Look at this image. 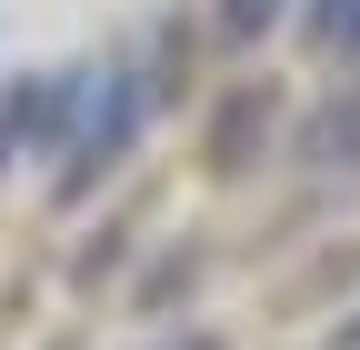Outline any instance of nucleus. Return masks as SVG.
I'll return each instance as SVG.
<instances>
[{"mask_svg": "<svg viewBox=\"0 0 360 350\" xmlns=\"http://www.w3.org/2000/svg\"><path fill=\"white\" fill-rule=\"evenodd\" d=\"M350 340H360V330H350Z\"/></svg>", "mask_w": 360, "mask_h": 350, "instance_id": "obj_5", "label": "nucleus"}, {"mask_svg": "<svg viewBox=\"0 0 360 350\" xmlns=\"http://www.w3.org/2000/svg\"><path fill=\"white\" fill-rule=\"evenodd\" d=\"M310 30H321L330 51H360V0H321V11H310Z\"/></svg>", "mask_w": 360, "mask_h": 350, "instance_id": "obj_2", "label": "nucleus"}, {"mask_svg": "<svg viewBox=\"0 0 360 350\" xmlns=\"http://www.w3.org/2000/svg\"><path fill=\"white\" fill-rule=\"evenodd\" d=\"M130 130H141V91L120 80V91H110V110L80 130V160H70V181H60V190H90V170H110V160L130 150Z\"/></svg>", "mask_w": 360, "mask_h": 350, "instance_id": "obj_1", "label": "nucleus"}, {"mask_svg": "<svg viewBox=\"0 0 360 350\" xmlns=\"http://www.w3.org/2000/svg\"><path fill=\"white\" fill-rule=\"evenodd\" d=\"M270 11H281V0H231V11H220V30H260Z\"/></svg>", "mask_w": 360, "mask_h": 350, "instance_id": "obj_3", "label": "nucleus"}, {"mask_svg": "<svg viewBox=\"0 0 360 350\" xmlns=\"http://www.w3.org/2000/svg\"><path fill=\"white\" fill-rule=\"evenodd\" d=\"M160 350H220V340H210V330H191V340H160Z\"/></svg>", "mask_w": 360, "mask_h": 350, "instance_id": "obj_4", "label": "nucleus"}]
</instances>
